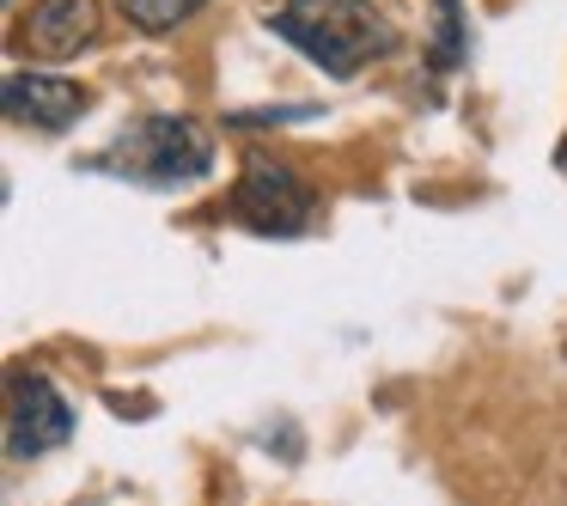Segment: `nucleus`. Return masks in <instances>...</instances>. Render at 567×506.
<instances>
[{
    "label": "nucleus",
    "mask_w": 567,
    "mask_h": 506,
    "mask_svg": "<svg viewBox=\"0 0 567 506\" xmlns=\"http://www.w3.org/2000/svg\"><path fill=\"white\" fill-rule=\"evenodd\" d=\"M7 7H13V0H7Z\"/></svg>",
    "instance_id": "obj_9"
},
{
    "label": "nucleus",
    "mask_w": 567,
    "mask_h": 506,
    "mask_svg": "<svg viewBox=\"0 0 567 506\" xmlns=\"http://www.w3.org/2000/svg\"><path fill=\"white\" fill-rule=\"evenodd\" d=\"M269 25L336 80H354L367 62L396 50V25L379 0H281Z\"/></svg>",
    "instance_id": "obj_1"
},
{
    "label": "nucleus",
    "mask_w": 567,
    "mask_h": 506,
    "mask_svg": "<svg viewBox=\"0 0 567 506\" xmlns=\"http://www.w3.org/2000/svg\"><path fill=\"white\" fill-rule=\"evenodd\" d=\"M104 172L116 177H135V184L153 189H177V184H196V177L214 172V135L196 123V116H141L128 123L111 147L99 153Z\"/></svg>",
    "instance_id": "obj_2"
},
{
    "label": "nucleus",
    "mask_w": 567,
    "mask_h": 506,
    "mask_svg": "<svg viewBox=\"0 0 567 506\" xmlns=\"http://www.w3.org/2000/svg\"><path fill=\"white\" fill-rule=\"evenodd\" d=\"M99 25H104L99 0H38L25 31H19V43H25L38 62H74L80 50L99 43Z\"/></svg>",
    "instance_id": "obj_6"
},
{
    "label": "nucleus",
    "mask_w": 567,
    "mask_h": 506,
    "mask_svg": "<svg viewBox=\"0 0 567 506\" xmlns=\"http://www.w3.org/2000/svg\"><path fill=\"white\" fill-rule=\"evenodd\" d=\"M74 440V409L43 372H13L7 379V457L31 464V457L55 452Z\"/></svg>",
    "instance_id": "obj_4"
},
{
    "label": "nucleus",
    "mask_w": 567,
    "mask_h": 506,
    "mask_svg": "<svg viewBox=\"0 0 567 506\" xmlns=\"http://www.w3.org/2000/svg\"><path fill=\"white\" fill-rule=\"evenodd\" d=\"M233 220L245 233H262V238H299L311 233L318 220V189L281 159H245L238 172V189H233Z\"/></svg>",
    "instance_id": "obj_3"
},
{
    "label": "nucleus",
    "mask_w": 567,
    "mask_h": 506,
    "mask_svg": "<svg viewBox=\"0 0 567 506\" xmlns=\"http://www.w3.org/2000/svg\"><path fill=\"white\" fill-rule=\"evenodd\" d=\"M0 104H7V116H13L19 128H38V135H62V128H74L80 116L92 111V92L74 86V80L62 74H31V68H7V80H0Z\"/></svg>",
    "instance_id": "obj_5"
},
{
    "label": "nucleus",
    "mask_w": 567,
    "mask_h": 506,
    "mask_svg": "<svg viewBox=\"0 0 567 506\" xmlns=\"http://www.w3.org/2000/svg\"><path fill=\"white\" fill-rule=\"evenodd\" d=\"M123 7V19L135 31H147V38H159V31H177L184 19L202 13V0H116Z\"/></svg>",
    "instance_id": "obj_7"
},
{
    "label": "nucleus",
    "mask_w": 567,
    "mask_h": 506,
    "mask_svg": "<svg viewBox=\"0 0 567 506\" xmlns=\"http://www.w3.org/2000/svg\"><path fill=\"white\" fill-rule=\"evenodd\" d=\"M440 7V50H433V68L452 74L457 55H464V25H457V0H433Z\"/></svg>",
    "instance_id": "obj_8"
}]
</instances>
